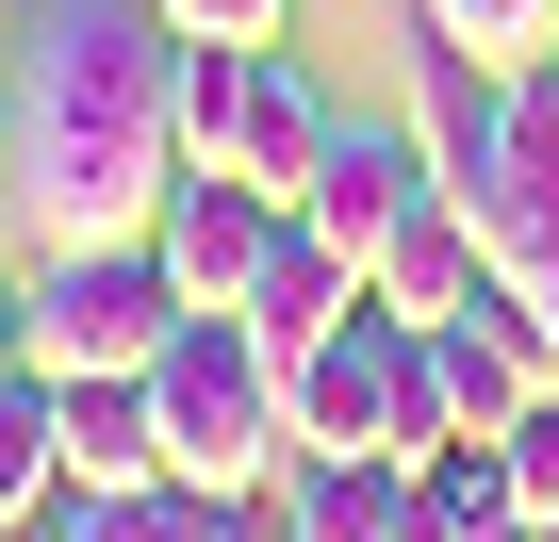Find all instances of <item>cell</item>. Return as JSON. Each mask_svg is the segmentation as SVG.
I'll return each instance as SVG.
<instances>
[{"label": "cell", "mask_w": 559, "mask_h": 542, "mask_svg": "<svg viewBox=\"0 0 559 542\" xmlns=\"http://www.w3.org/2000/svg\"><path fill=\"white\" fill-rule=\"evenodd\" d=\"M0 83H17L0 197L34 214V246H116V230L165 214V181H181V34H165V0H34Z\"/></svg>", "instance_id": "cell-1"}, {"label": "cell", "mask_w": 559, "mask_h": 542, "mask_svg": "<svg viewBox=\"0 0 559 542\" xmlns=\"http://www.w3.org/2000/svg\"><path fill=\"white\" fill-rule=\"evenodd\" d=\"M148 411H165V477H198V493H263L297 460V395H280V346L247 313H181L148 362Z\"/></svg>", "instance_id": "cell-2"}, {"label": "cell", "mask_w": 559, "mask_h": 542, "mask_svg": "<svg viewBox=\"0 0 559 542\" xmlns=\"http://www.w3.org/2000/svg\"><path fill=\"white\" fill-rule=\"evenodd\" d=\"M280 395H297V444H362V460H428V444H461V427H444V378H428V329L379 313V297L280 362Z\"/></svg>", "instance_id": "cell-3"}, {"label": "cell", "mask_w": 559, "mask_h": 542, "mask_svg": "<svg viewBox=\"0 0 559 542\" xmlns=\"http://www.w3.org/2000/svg\"><path fill=\"white\" fill-rule=\"evenodd\" d=\"M17 280H34V378H148L165 329H181V280H165L148 230H116V246H34Z\"/></svg>", "instance_id": "cell-4"}, {"label": "cell", "mask_w": 559, "mask_h": 542, "mask_svg": "<svg viewBox=\"0 0 559 542\" xmlns=\"http://www.w3.org/2000/svg\"><path fill=\"white\" fill-rule=\"evenodd\" d=\"M395 116H412L428 181H444V197L477 214V246H493V230H510V197H526V67H477V50H444V34H428Z\"/></svg>", "instance_id": "cell-5"}, {"label": "cell", "mask_w": 559, "mask_h": 542, "mask_svg": "<svg viewBox=\"0 0 559 542\" xmlns=\"http://www.w3.org/2000/svg\"><path fill=\"white\" fill-rule=\"evenodd\" d=\"M428 378H444V427L493 444V427H526V411L559 395V346H543V313H526L510 280H477L461 313H428Z\"/></svg>", "instance_id": "cell-6"}, {"label": "cell", "mask_w": 559, "mask_h": 542, "mask_svg": "<svg viewBox=\"0 0 559 542\" xmlns=\"http://www.w3.org/2000/svg\"><path fill=\"white\" fill-rule=\"evenodd\" d=\"M330 132H346V99H330V67L280 34V50H230V181H263L280 214L313 197V165H330Z\"/></svg>", "instance_id": "cell-7"}, {"label": "cell", "mask_w": 559, "mask_h": 542, "mask_svg": "<svg viewBox=\"0 0 559 542\" xmlns=\"http://www.w3.org/2000/svg\"><path fill=\"white\" fill-rule=\"evenodd\" d=\"M297 230L263 181H230V165H181L165 181V214H148V246H165V280H181V313H247V280H263V246Z\"/></svg>", "instance_id": "cell-8"}, {"label": "cell", "mask_w": 559, "mask_h": 542, "mask_svg": "<svg viewBox=\"0 0 559 542\" xmlns=\"http://www.w3.org/2000/svg\"><path fill=\"white\" fill-rule=\"evenodd\" d=\"M412 197H444V181H428V148H412V116H362V99H346V132H330V165H313L297 230H313V246H346L362 280H379V246L412 230Z\"/></svg>", "instance_id": "cell-9"}, {"label": "cell", "mask_w": 559, "mask_h": 542, "mask_svg": "<svg viewBox=\"0 0 559 542\" xmlns=\"http://www.w3.org/2000/svg\"><path fill=\"white\" fill-rule=\"evenodd\" d=\"M280 542H428V509H412V460L297 444V460H280Z\"/></svg>", "instance_id": "cell-10"}, {"label": "cell", "mask_w": 559, "mask_h": 542, "mask_svg": "<svg viewBox=\"0 0 559 542\" xmlns=\"http://www.w3.org/2000/svg\"><path fill=\"white\" fill-rule=\"evenodd\" d=\"M50 395H67V493H148V477H165L148 378H50Z\"/></svg>", "instance_id": "cell-11"}, {"label": "cell", "mask_w": 559, "mask_h": 542, "mask_svg": "<svg viewBox=\"0 0 559 542\" xmlns=\"http://www.w3.org/2000/svg\"><path fill=\"white\" fill-rule=\"evenodd\" d=\"M477 280H493V246H477V214H461V197H412V230L379 246V280H362V297L428 329V313H461Z\"/></svg>", "instance_id": "cell-12"}, {"label": "cell", "mask_w": 559, "mask_h": 542, "mask_svg": "<svg viewBox=\"0 0 559 542\" xmlns=\"http://www.w3.org/2000/svg\"><path fill=\"white\" fill-rule=\"evenodd\" d=\"M346 313H362V263H346V246H313V230H280V246H263V280H247V329L297 362V346H313V329H346Z\"/></svg>", "instance_id": "cell-13"}, {"label": "cell", "mask_w": 559, "mask_h": 542, "mask_svg": "<svg viewBox=\"0 0 559 542\" xmlns=\"http://www.w3.org/2000/svg\"><path fill=\"white\" fill-rule=\"evenodd\" d=\"M50 493H67V395L0 378V526H50Z\"/></svg>", "instance_id": "cell-14"}, {"label": "cell", "mask_w": 559, "mask_h": 542, "mask_svg": "<svg viewBox=\"0 0 559 542\" xmlns=\"http://www.w3.org/2000/svg\"><path fill=\"white\" fill-rule=\"evenodd\" d=\"M412 17L477 67H559V0H412Z\"/></svg>", "instance_id": "cell-15"}, {"label": "cell", "mask_w": 559, "mask_h": 542, "mask_svg": "<svg viewBox=\"0 0 559 542\" xmlns=\"http://www.w3.org/2000/svg\"><path fill=\"white\" fill-rule=\"evenodd\" d=\"M493 280H510V297L543 313V346H559V165L510 197V230H493Z\"/></svg>", "instance_id": "cell-16"}, {"label": "cell", "mask_w": 559, "mask_h": 542, "mask_svg": "<svg viewBox=\"0 0 559 542\" xmlns=\"http://www.w3.org/2000/svg\"><path fill=\"white\" fill-rule=\"evenodd\" d=\"M165 34H181V50H280L297 0H165Z\"/></svg>", "instance_id": "cell-17"}, {"label": "cell", "mask_w": 559, "mask_h": 542, "mask_svg": "<svg viewBox=\"0 0 559 542\" xmlns=\"http://www.w3.org/2000/svg\"><path fill=\"white\" fill-rule=\"evenodd\" d=\"M181 165H230V50H181Z\"/></svg>", "instance_id": "cell-18"}, {"label": "cell", "mask_w": 559, "mask_h": 542, "mask_svg": "<svg viewBox=\"0 0 559 542\" xmlns=\"http://www.w3.org/2000/svg\"><path fill=\"white\" fill-rule=\"evenodd\" d=\"M493 444H510V493H526V526H543V509H559V395H543L526 427H493Z\"/></svg>", "instance_id": "cell-19"}, {"label": "cell", "mask_w": 559, "mask_h": 542, "mask_svg": "<svg viewBox=\"0 0 559 542\" xmlns=\"http://www.w3.org/2000/svg\"><path fill=\"white\" fill-rule=\"evenodd\" d=\"M0 378H34V280L0 263Z\"/></svg>", "instance_id": "cell-20"}, {"label": "cell", "mask_w": 559, "mask_h": 542, "mask_svg": "<svg viewBox=\"0 0 559 542\" xmlns=\"http://www.w3.org/2000/svg\"><path fill=\"white\" fill-rule=\"evenodd\" d=\"M0 148H17V83H0Z\"/></svg>", "instance_id": "cell-21"}, {"label": "cell", "mask_w": 559, "mask_h": 542, "mask_svg": "<svg viewBox=\"0 0 559 542\" xmlns=\"http://www.w3.org/2000/svg\"><path fill=\"white\" fill-rule=\"evenodd\" d=\"M526 542H559V509H543V526H526Z\"/></svg>", "instance_id": "cell-22"}, {"label": "cell", "mask_w": 559, "mask_h": 542, "mask_svg": "<svg viewBox=\"0 0 559 542\" xmlns=\"http://www.w3.org/2000/svg\"><path fill=\"white\" fill-rule=\"evenodd\" d=\"M0 542H34V526H0Z\"/></svg>", "instance_id": "cell-23"}]
</instances>
